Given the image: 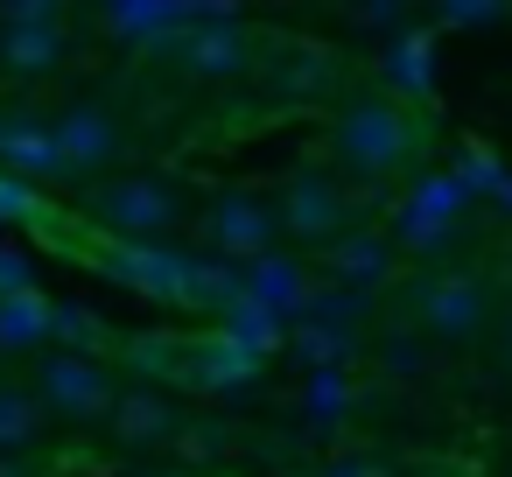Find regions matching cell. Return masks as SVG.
<instances>
[{"instance_id": "6da1fadb", "label": "cell", "mask_w": 512, "mask_h": 477, "mask_svg": "<svg viewBox=\"0 0 512 477\" xmlns=\"http://www.w3.org/2000/svg\"><path fill=\"white\" fill-rule=\"evenodd\" d=\"M414 148H421V127H414V120H407L393 99L351 106V113L337 120V155H344L351 169H365V176H386V169H400Z\"/></svg>"}, {"instance_id": "7a4b0ae2", "label": "cell", "mask_w": 512, "mask_h": 477, "mask_svg": "<svg viewBox=\"0 0 512 477\" xmlns=\"http://www.w3.org/2000/svg\"><path fill=\"white\" fill-rule=\"evenodd\" d=\"M106 267H113L120 281H134L141 295H162V302H197V253L127 239V246H113V260H106Z\"/></svg>"}, {"instance_id": "3957f363", "label": "cell", "mask_w": 512, "mask_h": 477, "mask_svg": "<svg viewBox=\"0 0 512 477\" xmlns=\"http://www.w3.org/2000/svg\"><path fill=\"white\" fill-rule=\"evenodd\" d=\"M92 211H99L113 232L148 239V232H162V225L176 218V197H169L162 183H148V176H127V183H106V190L92 197Z\"/></svg>"}, {"instance_id": "277c9868", "label": "cell", "mask_w": 512, "mask_h": 477, "mask_svg": "<svg viewBox=\"0 0 512 477\" xmlns=\"http://www.w3.org/2000/svg\"><path fill=\"white\" fill-rule=\"evenodd\" d=\"M43 393L64 407V414H99L106 400H113V386H106V372L85 358V351H57L50 365H43Z\"/></svg>"}, {"instance_id": "5b68a950", "label": "cell", "mask_w": 512, "mask_h": 477, "mask_svg": "<svg viewBox=\"0 0 512 477\" xmlns=\"http://www.w3.org/2000/svg\"><path fill=\"white\" fill-rule=\"evenodd\" d=\"M176 50H183V64H190L197 78H239V71H246V57H253L239 22H197Z\"/></svg>"}, {"instance_id": "8992f818", "label": "cell", "mask_w": 512, "mask_h": 477, "mask_svg": "<svg viewBox=\"0 0 512 477\" xmlns=\"http://www.w3.org/2000/svg\"><path fill=\"white\" fill-rule=\"evenodd\" d=\"M463 204H470V183H463V176H428V183L400 204V232L428 246V239H442V225H449Z\"/></svg>"}, {"instance_id": "52a82bcc", "label": "cell", "mask_w": 512, "mask_h": 477, "mask_svg": "<svg viewBox=\"0 0 512 477\" xmlns=\"http://www.w3.org/2000/svg\"><path fill=\"white\" fill-rule=\"evenodd\" d=\"M0 169L15 176H64V148H57V127H36V120H0Z\"/></svg>"}, {"instance_id": "ba28073f", "label": "cell", "mask_w": 512, "mask_h": 477, "mask_svg": "<svg viewBox=\"0 0 512 477\" xmlns=\"http://www.w3.org/2000/svg\"><path fill=\"white\" fill-rule=\"evenodd\" d=\"M57 148H64V162H71V169H99V162H113V155H120V127H113V113L78 106V113H64V120H57Z\"/></svg>"}, {"instance_id": "9c48e42d", "label": "cell", "mask_w": 512, "mask_h": 477, "mask_svg": "<svg viewBox=\"0 0 512 477\" xmlns=\"http://www.w3.org/2000/svg\"><path fill=\"white\" fill-rule=\"evenodd\" d=\"M337 218H344V190H337L330 176H302V183H288V197H281V225H288V232L323 239V232H337Z\"/></svg>"}, {"instance_id": "30bf717a", "label": "cell", "mask_w": 512, "mask_h": 477, "mask_svg": "<svg viewBox=\"0 0 512 477\" xmlns=\"http://www.w3.org/2000/svg\"><path fill=\"white\" fill-rule=\"evenodd\" d=\"M246 295H253L260 309H274V316L309 309V281H302L295 260H281V253H253V260H246Z\"/></svg>"}, {"instance_id": "8fae6325", "label": "cell", "mask_w": 512, "mask_h": 477, "mask_svg": "<svg viewBox=\"0 0 512 477\" xmlns=\"http://www.w3.org/2000/svg\"><path fill=\"white\" fill-rule=\"evenodd\" d=\"M421 316H428L435 337H470L477 316H484V295L470 281H428L421 288Z\"/></svg>"}, {"instance_id": "7c38bea8", "label": "cell", "mask_w": 512, "mask_h": 477, "mask_svg": "<svg viewBox=\"0 0 512 477\" xmlns=\"http://www.w3.org/2000/svg\"><path fill=\"white\" fill-rule=\"evenodd\" d=\"M267 232H274V218H267L260 204H246V197H225V204H211V239H218L225 253L253 260V253H267Z\"/></svg>"}, {"instance_id": "4fadbf2b", "label": "cell", "mask_w": 512, "mask_h": 477, "mask_svg": "<svg viewBox=\"0 0 512 477\" xmlns=\"http://www.w3.org/2000/svg\"><path fill=\"white\" fill-rule=\"evenodd\" d=\"M386 85L400 92V99H428L435 92V36H393V50H386Z\"/></svg>"}, {"instance_id": "5bb4252c", "label": "cell", "mask_w": 512, "mask_h": 477, "mask_svg": "<svg viewBox=\"0 0 512 477\" xmlns=\"http://www.w3.org/2000/svg\"><path fill=\"white\" fill-rule=\"evenodd\" d=\"M183 365H197V386H246L253 379V365H260V351L253 344H239L232 330L225 337H211V344H190V358Z\"/></svg>"}, {"instance_id": "9a60e30c", "label": "cell", "mask_w": 512, "mask_h": 477, "mask_svg": "<svg viewBox=\"0 0 512 477\" xmlns=\"http://www.w3.org/2000/svg\"><path fill=\"white\" fill-rule=\"evenodd\" d=\"M57 57H64V29H0V64L22 71V78L50 71Z\"/></svg>"}, {"instance_id": "2e32d148", "label": "cell", "mask_w": 512, "mask_h": 477, "mask_svg": "<svg viewBox=\"0 0 512 477\" xmlns=\"http://www.w3.org/2000/svg\"><path fill=\"white\" fill-rule=\"evenodd\" d=\"M330 274L337 281H379L386 274V239H372V232H344L337 246H330Z\"/></svg>"}, {"instance_id": "e0dca14e", "label": "cell", "mask_w": 512, "mask_h": 477, "mask_svg": "<svg viewBox=\"0 0 512 477\" xmlns=\"http://www.w3.org/2000/svg\"><path fill=\"white\" fill-rule=\"evenodd\" d=\"M36 337H50V302L36 288L0 295V344H36Z\"/></svg>"}, {"instance_id": "ac0fdd59", "label": "cell", "mask_w": 512, "mask_h": 477, "mask_svg": "<svg viewBox=\"0 0 512 477\" xmlns=\"http://www.w3.org/2000/svg\"><path fill=\"white\" fill-rule=\"evenodd\" d=\"M0 225H43V197L15 169H0Z\"/></svg>"}, {"instance_id": "d6986e66", "label": "cell", "mask_w": 512, "mask_h": 477, "mask_svg": "<svg viewBox=\"0 0 512 477\" xmlns=\"http://www.w3.org/2000/svg\"><path fill=\"white\" fill-rule=\"evenodd\" d=\"M162 428H169V407H162L155 393L120 400V435H134V442H141V435H162Z\"/></svg>"}, {"instance_id": "ffe728a7", "label": "cell", "mask_w": 512, "mask_h": 477, "mask_svg": "<svg viewBox=\"0 0 512 477\" xmlns=\"http://www.w3.org/2000/svg\"><path fill=\"white\" fill-rule=\"evenodd\" d=\"M64 0H0V29H57Z\"/></svg>"}, {"instance_id": "44dd1931", "label": "cell", "mask_w": 512, "mask_h": 477, "mask_svg": "<svg viewBox=\"0 0 512 477\" xmlns=\"http://www.w3.org/2000/svg\"><path fill=\"white\" fill-rule=\"evenodd\" d=\"M435 15H442V29H484L505 15V0H435Z\"/></svg>"}, {"instance_id": "7402d4cb", "label": "cell", "mask_w": 512, "mask_h": 477, "mask_svg": "<svg viewBox=\"0 0 512 477\" xmlns=\"http://www.w3.org/2000/svg\"><path fill=\"white\" fill-rule=\"evenodd\" d=\"M36 435V407L22 400V393H0V449H15V442H29Z\"/></svg>"}, {"instance_id": "603a6c76", "label": "cell", "mask_w": 512, "mask_h": 477, "mask_svg": "<svg viewBox=\"0 0 512 477\" xmlns=\"http://www.w3.org/2000/svg\"><path fill=\"white\" fill-rule=\"evenodd\" d=\"M414 8H421V0H358V22L365 29H400Z\"/></svg>"}, {"instance_id": "cb8c5ba5", "label": "cell", "mask_w": 512, "mask_h": 477, "mask_svg": "<svg viewBox=\"0 0 512 477\" xmlns=\"http://www.w3.org/2000/svg\"><path fill=\"white\" fill-rule=\"evenodd\" d=\"M36 274H29V260L15 253V246H0V295H22Z\"/></svg>"}, {"instance_id": "d4e9b609", "label": "cell", "mask_w": 512, "mask_h": 477, "mask_svg": "<svg viewBox=\"0 0 512 477\" xmlns=\"http://www.w3.org/2000/svg\"><path fill=\"white\" fill-rule=\"evenodd\" d=\"M386 365H393V372H421V351L400 337V344H386Z\"/></svg>"}, {"instance_id": "484cf974", "label": "cell", "mask_w": 512, "mask_h": 477, "mask_svg": "<svg viewBox=\"0 0 512 477\" xmlns=\"http://www.w3.org/2000/svg\"><path fill=\"white\" fill-rule=\"evenodd\" d=\"M330 477H379V470H365V463H344V470H330Z\"/></svg>"}, {"instance_id": "4316f807", "label": "cell", "mask_w": 512, "mask_h": 477, "mask_svg": "<svg viewBox=\"0 0 512 477\" xmlns=\"http://www.w3.org/2000/svg\"><path fill=\"white\" fill-rule=\"evenodd\" d=\"M491 197H498V204H512V176H498V190H491Z\"/></svg>"}, {"instance_id": "83f0119b", "label": "cell", "mask_w": 512, "mask_h": 477, "mask_svg": "<svg viewBox=\"0 0 512 477\" xmlns=\"http://www.w3.org/2000/svg\"><path fill=\"white\" fill-rule=\"evenodd\" d=\"M0 477H22V470H0Z\"/></svg>"}]
</instances>
